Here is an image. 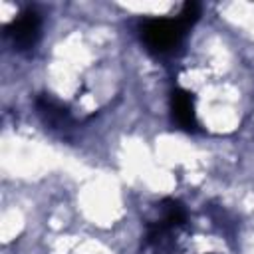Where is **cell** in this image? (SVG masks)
Segmentation results:
<instances>
[{"label": "cell", "instance_id": "cell-1", "mask_svg": "<svg viewBox=\"0 0 254 254\" xmlns=\"http://www.w3.org/2000/svg\"><path fill=\"white\" fill-rule=\"evenodd\" d=\"M187 30L189 28L179 18H175V20L153 18L141 26V38L151 52L165 54V52H171L173 48H177L181 44Z\"/></svg>", "mask_w": 254, "mask_h": 254}, {"label": "cell", "instance_id": "cell-2", "mask_svg": "<svg viewBox=\"0 0 254 254\" xmlns=\"http://www.w3.org/2000/svg\"><path fill=\"white\" fill-rule=\"evenodd\" d=\"M4 34L18 52L32 50L42 34V18L36 10H24L18 18H14L6 26Z\"/></svg>", "mask_w": 254, "mask_h": 254}, {"label": "cell", "instance_id": "cell-3", "mask_svg": "<svg viewBox=\"0 0 254 254\" xmlns=\"http://www.w3.org/2000/svg\"><path fill=\"white\" fill-rule=\"evenodd\" d=\"M171 111H173V119L177 121L179 127H183L185 131H194L198 127L196 123V113H194V99L189 91L177 87L171 95Z\"/></svg>", "mask_w": 254, "mask_h": 254}, {"label": "cell", "instance_id": "cell-4", "mask_svg": "<svg viewBox=\"0 0 254 254\" xmlns=\"http://www.w3.org/2000/svg\"><path fill=\"white\" fill-rule=\"evenodd\" d=\"M36 109H38L40 117L44 119V123L50 125L52 129H67L73 123L69 111L62 103L52 99L50 95H40L36 99Z\"/></svg>", "mask_w": 254, "mask_h": 254}, {"label": "cell", "instance_id": "cell-5", "mask_svg": "<svg viewBox=\"0 0 254 254\" xmlns=\"http://www.w3.org/2000/svg\"><path fill=\"white\" fill-rule=\"evenodd\" d=\"M198 16H200V6H198L196 2H187V4L181 8V12H179V20H181L187 28H190V26L198 20Z\"/></svg>", "mask_w": 254, "mask_h": 254}]
</instances>
